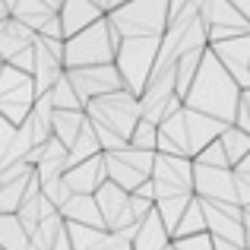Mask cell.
<instances>
[{
  "label": "cell",
  "instance_id": "484cf974",
  "mask_svg": "<svg viewBox=\"0 0 250 250\" xmlns=\"http://www.w3.org/2000/svg\"><path fill=\"white\" fill-rule=\"evenodd\" d=\"M51 13H54V10H48L42 0H13V3H10V16L22 19V22L32 25L35 32H38V25H42Z\"/></svg>",
  "mask_w": 250,
  "mask_h": 250
},
{
  "label": "cell",
  "instance_id": "60d3db41",
  "mask_svg": "<svg viewBox=\"0 0 250 250\" xmlns=\"http://www.w3.org/2000/svg\"><path fill=\"white\" fill-rule=\"evenodd\" d=\"M51 250H73V247H70V238H67V231H61V234H57V241L51 244Z\"/></svg>",
  "mask_w": 250,
  "mask_h": 250
},
{
  "label": "cell",
  "instance_id": "5bb4252c",
  "mask_svg": "<svg viewBox=\"0 0 250 250\" xmlns=\"http://www.w3.org/2000/svg\"><path fill=\"white\" fill-rule=\"evenodd\" d=\"M181 117H184V136H187L190 159H193L206 143H212L215 136L222 133V127H225V121H219V117H212V114H203V111H196V108H187V104H181Z\"/></svg>",
  "mask_w": 250,
  "mask_h": 250
},
{
  "label": "cell",
  "instance_id": "30bf717a",
  "mask_svg": "<svg viewBox=\"0 0 250 250\" xmlns=\"http://www.w3.org/2000/svg\"><path fill=\"white\" fill-rule=\"evenodd\" d=\"M206 48L219 57V63L231 73V80L238 83L241 89H250V32L209 42Z\"/></svg>",
  "mask_w": 250,
  "mask_h": 250
},
{
  "label": "cell",
  "instance_id": "4fadbf2b",
  "mask_svg": "<svg viewBox=\"0 0 250 250\" xmlns=\"http://www.w3.org/2000/svg\"><path fill=\"white\" fill-rule=\"evenodd\" d=\"M193 196H200V200H234V171L193 162Z\"/></svg>",
  "mask_w": 250,
  "mask_h": 250
},
{
  "label": "cell",
  "instance_id": "7a4b0ae2",
  "mask_svg": "<svg viewBox=\"0 0 250 250\" xmlns=\"http://www.w3.org/2000/svg\"><path fill=\"white\" fill-rule=\"evenodd\" d=\"M117 29L108 22V16H98L95 22L83 25L80 32L63 38V70L67 67H85V63H108L117 51Z\"/></svg>",
  "mask_w": 250,
  "mask_h": 250
},
{
  "label": "cell",
  "instance_id": "8d00e7d4",
  "mask_svg": "<svg viewBox=\"0 0 250 250\" xmlns=\"http://www.w3.org/2000/svg\"><path fill=\"white\" fill-rule=\"evenodd\" d=\"M32 61H35V54H32V44H25V48H19L16 54H10L3 63H10V67L16 70H25V73H32Z\"/></svg>",
  "mask_w": 250,
  "mask_h": 250
},
{
  "label": "cell",
  "instance_id": "b9f144b4",
  "mask_svg": "<svg viewBox=\"0 0 250 250\" xmlns=\"http://www.w3.org/2000/svg\"><path fill=\"white\" fill-rule=\"evenodd\" d=\"M234 171H244V174H250V149H247V155H244V159H241L238 165H234Z\"/></svg>",
  "mask_w": 250,
  "mask_h": 250
},
{
  "label": "cell",
  "instance_id": "6da1fadb",
  "mask_svg": "<svg viewBox=\"0 0 250 250\" xmlns=\"http://www.w3.org/2000/svg\"><path fill=\"white\" fill-rule=\"evenodd\" d=\"M238 95H241V85L231 80L225 67L219 63V57L212 51H203L200 57V67H196L193 80H190L187 92L181 95V102L187 108H196L203 114H212L219 121L231 124L234 108H238Z\"/></svg>",
  "mask_w": 250,
  "mask_h": 250
},
{
  "label": "cell",
  "instance_id": "d4e9b609",
  "mask_svg": "<svg viewBox=\"0 0 250 250\" xmlns=\"http://www.w3.org/2000/svg\"><path fill=\"white\" fill-rule=\"evenodd\" d=\"M190 196L193 193H174V196H159V200L152 203L155 215H159L162 225L168 228V234L174 231V225H177V219H181V212H184V206H187Z\"/></svg>",
  "mask_w": 250,
  "mask_h": 250
},
{
  "label": "cell",
  "instance_id": "f35d334b",
  "mask_svg": "<svg viewBox=\"0 0 250 250\" xmlns=\"http://www.w3.org/2000/svg\"><path fill=\"white\" fill-rule=\"evenodd\" d=\"M212 238V234H209ZM212 250H247L244 244H238V241H225V238H212Z\"/></svg>",
  "mask_w": 250,
  "mask_h": 250
},
{
  "label": "cell",
  "instance_id": "816d5d0a",
  "mask_svg": "<svg viewBox=\"0 0 250 250\" xmlns=\"http://www.w3.org/2000/svg\"><path fill=\"white\" fill-rule=\"evenodd\" d=\"M0 250H3V247H0Z\"/></svg>",
  "mask_w": 250,
  "mask_h": 250
},
{
  "label": "cell",
  "instance_id": "f1b7e54d",
  "mask_svg": "<svg viewBox=\"0 0 250 250\" xmlns=\"http://www.w3.org/2000/svg\"><path fill=\"white\" fill-rule=\"evenodd\" d=\"M155 136H159V124L146 121V117H136L127 143L130 146H140V149H155Z\"/></svg>",
  "mask_w": 250,
  "mask_h": 250
},
{
  "label": "cell",
  "instance_id": "f907efd6",
  "mask_svg": "<svg viewBox=\"0 0 250 250\" xmlns=\"http://www.w3.org/2000/svg\"><path fill=\"white\" fill-rule=\"evenodd\" d=\"M6 3H13V0H6Z\"/></svg>",
  "mask_w": 250,
  "mask_h": 250
},
{
  "label": "cell",
  "instance_id": "836d02e7",
  "mask_svg": "<svg viewBox=\"0 0 250 250\" xmlns=\"http://www.w3.org/2000/svg\"><path fill=\"white\" fill-rule=\"evenodd\" d=\"M13 133H16V124H10L0 114V168L10 162V146H13Z\"/></svg>",
  "mask_w": 250,
  "mask_h": 250
},
{
  "label": "cell",
  "instance_id": "d590c367",
  "mask_svg": "<svg viewBox=\"0 0 250 250\" xmlns=\"http://www.w3.org/2000/svg\"><path fill=\"white\" fill-rule=\"evenodd\" d=\"M152 203H155V200H149V196H140V193H130V196H127L130 215H133L136 222H140V219H146V212H152Z\"/></svg>",
  "mask_w": 250,
  "mask_h": 250
},
{
  "label": "cell",
  "instance_id": "1f68e13d",
  "mask_svg": "<svg viewBox=\"0 0 250 250\" xmlns=\"http://www.w3.org/2000/svg\"><path fill=\"white\" fill-rule=\"evenodd\" d=\"M171 244L177 250H212V238H209V231H196L184 234V238H171Z\"/></svg>",
  "mask_w": 250,
  "mask_h": 250
},
{
  "label": "cell",
  "instance_id": "e575fe53",
  "mask_svg": "<svg viewBox=\"0 0 250 250\" xmlns=\"http://www.w3.org/2000/svg\"><path fill=\"white\" fill-rule=\"evenodd\" d=\"M95 250H133V247H130V238H124L121 231H108L104 228V234H102Z\"/></svg>",
  "mask_w": 250,
  "mask_h": 250
},
{
  "label": "cell",
  "instance_id": "7bdbcfd3",
  "mask_svg": "<svg viewBox=\"0 0 250 250\" xmlns=\"http://www.w3.org/2000/svg\"><path fill=\"white\" fill-rule=\"evenodd\" d=\"M231 3H234V6H238V10L250 19V0H231Z\"/></svg>",
  "mask_w": 250,
  "mask_h": 250
},
{
  "label": "cell",
  "instance_id": "e0dca14e",
  "mask_svg": "<svg viewBox=\"0 0 250 250\" xmlns=\"http://www.w3.org/2000/svg\"><path fill=\"white\" fill-rule=\"evenodd\" d=\"M57 212L63 215V222H80V225H95V228H104V219L95 206V196L92 193H70L67 203H63Z\"/></svg>",
  "mask_w": 250,
  "mask_h": 250
},
{
  "label": "cell",
  "instance_id": "44dd1931",
  "mask_svg": "<svg viewBox=\"0 0 250 250\" xmlns=\"http://www.w3.org/2000/svg\"><path fill=\"white\" fill-rule=\"evenodd\" d=\"M219 143H222V149H225V155H228V165L234 168L250 149V133L241 130V127H234V124H225L222 133H219Z\"/></svg>",
  "mask_w": 250,
  "mask_h": 250
},
{
  "label": "cell",
  "instance_id": "9a60e30c",
  "mask_svg": "<svg viewBox=\"0 0 250 250\" xmlns=\"http://www.w3.org/2000/svg\"><path fill=\"white\" fill-rule=\"evenodd\" d=\"M61 177L70 187V193H92V190L104 181V159H102V152L89 155V159L76 162V165H70Z\"/></svg>",
  "mask_w": 250,
  "mask_h": 250
},
{
  "label": "cell",
  "instance_id": "c3c4849f",
  "mask_svg": "<svg viewBox=\"0 0 250 250\" xmlns=\"http://www.w3.org/2000/svg\"><path fill=\"white\" fill-rule=\"evenodd\" d=\"M117 3H124V0H108V10H111V6H117Z\"/></svg>",
  "mask_w": 250,
  "mask_h": 250
},
{
  "label": "cell",
  "instance_id": "9c48e42d",
  "mask_svg": "<svg viewBox=\"0 0 250 250\" xmlns=\"http://www.w3.org/2000/svg\"><path fill=\"white\" fill-rule=\"evenodd\" d=\"M63 73H67V80H70L76 98H80L83 104L89 102V98L104 95V92H114V89L124 85L114 61H108V63H85V67H67Z\"/></svg>",
  "mask_w": 250,
  "mask_h": 250
},
{
  "label": "cell",
  "instance_id": "74e56055",
  "mask_svg": "<svg viewBox=\"0 0 250 250\" xmlns=\"http://www.w3.org/2000/svg\"><path fill=\"white\" fill-rule=\"evenodd\" d=\"M38 35H48V38H63V29H61V19L57 13H51L42 25H38Z\"/></svg>",
  "mask_w": 250,
  "mask_h": 250
},
{
  "label": "cell",
  "instance_id": "bcb514c9",
  "mask_svg": "<svg viewBox=\"0 0 250 250\" xmlns=\"http://www.w3.org/2000/svg\"><path fill=\"white\" fill-rule=\"evenodd\" d=\"M238 174H241V181H244L247 187H250V174H244V171H238Z\"/></svg>",
  "mask_w": 250,
  "mask_h": 250
},
{
  "label": "cell",
  "instance_id": "3957f363",
  "mask_svg": "<svg viewBox=\"0 0 250 250\" xmlns=\"http://www.w3.org/2000/svg\"><path fill=\"white\" fill-rule=\"evenodd\" d=\"M83 114H85L89 124L108 127L111 133L127 140L133 124H136V117H140V98H136V92H130L127 85H121V89H114V92L89 98V102L83 104Z\"/></svg>",
  "mask_w": 250,
  "mask_h": 250
},
{
  "label": "cell",
  "instance_id": "4316f807",
  "mask_svg": "<svg viewBox=\"0 0 250 250\" xmlns=\"http://www.w3.org/2000/svg\"><path fill=\"white\" fill-rule=\"evenodd\" d=\"M48 98H51V104H54V108H83V102L76 98L73 85H70V80H67V73H61L54 83H51Z\"/></svg>",
  "mask_w": 250,
  "mask_h": 250
},
{
  "label": "cell",
  "instance_id": "cb8c5ba5",
  "mask_svg": "<svg viewBox=\"0 0 250 250\" xmlns=\"http://www.w3.org/2000/svg\"><path fill=\"white\" fill-rule=\"evenodd\" d=\"M196 231H206V215H203L200 196H190L177 225H174V231H171V238H184V234H196Z\"/></svg>",
  "mask_w": 250,
  "mask_h": 250
},
{
  "label": "cell",
  "instance_id": "5b68a950",
  "mask_svg": "<svg viewBox=\"0 0 250 250\" xmlns=\"http://www.w3.org/2000/svg\"><path fill=\"white\" fill-rule=\"evenodd\" d=\"M117 35H162L168 25V0H124L104 10Z\"/></svg>",
  "mask_w": 250,
  "mask_h": 250
},
{
  "label": "cell",
  "instance_id": "8fae6325",
  "mask_svg": "<svg viewBox=\"0 0 250 250\" xmlns=\"http://www.w3.org/2000/svg\"><path fill=\"white\" fill-rule=\"evenodd\" d=\"M92 196H95V206H98V212H102L104 228H108V231H121V228L136 225V219L130 215V206H127L130 190L117 187L114 181H108V177H104V181L92 190Z\"/></svg>",
  "mask_w": 250,
  "mask_h": 250
},
{
  "label": "cell",
  "instance_id": "7c38bea8",
  "mask_svg": "<svg viewBox=\"0 0 250 250\" xmlns=\"http://www.w3.org/2000/svg\"><path fill=\"white\" fill-rule=\"evenodd\" d=\"M203 203V215H206V231L212 238H225V241H238L244 238L241 228V206L234 200H200Z\"/></svg>",
  "mask_w": 250,
  "mask_h": 250
},
{
  "label": "cell",
  "instance_id": "f6af8a7d",
  "mask_svg": "<svg viewBox=\"0 0 250 250\" xmlns=\"http://www.w3.org/2000/svg\"><path fill=\"white\" fill-rule=\"evenodd\" d=\"M0 16H10V3L6 0H0Z\"/></svg>",
  "mask_w": 250,
  "mask_h": 250
},
{
  "label": "cell",
  "instance_id": "83f0119b",
  "mask_svg": "<svg viewBox=\"0 0 250 250\" xmlns=\"http://www.w3.org/2000/svg\"><path fill=\"white\" fill-rule=\"evenodd\" d=\"M114 155H121L124 162H130L136 171H143V174H149L152 171V159H155V149H140V146H130V143H124L121 149H114Z\"/></svg>",
  "mask_w": 250,
  "mask_h": 250
},
{
  "label": "cell",
  "instance_id": "52a82bcc",
  "mask_svg": "<svg viewBox=\"0 0 250 250\" xmlns=\"http://www.w3.org/2000/svg\"><path fill=\"white\" fill-rule=\"evenodd\" d=\"M149 177H152L155 200L159 196H174V193H193V159L155 152Z\"/></svg>",
  "mask_w": 250,
  "mask_h": 250
},
{
  "label": "cell",
  "instance_id": "4dcf8cb0",
  "mask_svg": "<svg viewBox=\"0 0 250 250\" xmlns=\"http://www.w3.org/2000/svg\"><path fill=\"white\" fill-rule=\"evenodd\" d=\"M193 162H203V165H215V168H231V165H228L225 149H222V143H219V136H215L212 143H206V146H203L200 152L193 155Z\"/></svg>",
  "mask_w": 250,
  "mask_h": 250
},
{
  "label": "cell",
  "instance_id": "ac0fdd59",
  "mask_svg": "<svg viewBox=\"0 0 250 250\" xmlns=\"http://www.w3.org/2000/svg\"><path fill=\"white\" fill-rule=\"evenodd\" d=\"M168 241H171L168 228L162 225V219L155 215V209H152V212H146V219H140L130 247H133V250H162Z\"/></svg>",
  "mask_w": 250,
  "mask_h": 250
},
{
  "label": "cell",
  "instance_id": "603a6c76",
  "mask_svg": "<svg viewBox=\"0 0 250 250\" xmlns=\"http://www.w3.org/2000/svg\"><path fill=\"white\" fill-rule=\"evenodd\" d=\"M0 247L3 250H29V231L19 225L16 212H0Z\"/></svg>",
  "mask_w": 250,
  "mask_h": 250
},
{
  "label": "cell",
  "instance_id": "8992f818",
  "mask_svg": "<svg viewBox=\"0 0 250 250\" xmlns=\"http://www.w3.org/2000/svg\"><path fill=\"white\" fill-rule=\"evenodd\" d=\"M35 102V83L32 73L0 63V114L10 124H22Z\"/></svg>",
  "mask_w": 250,
  "mask_h": 250
},
{
  "label": "cell",
  "instance_id": "d6986e66",
  "mask_svg": "<svg viewBox=\"0 0 250 250\" xmlns=\"http://www.w3.org/2000/svg\"><path fill=\"white\" fill-rule=\"evenodd\" d=\"M83 124H85L83 108H54L51 111V136H57L63 146L73 143V136L80 133Z\"/></svg>",
  "mask_w": 250,
  "mask_h": 250
},
{
  "label": "cell",
  "instance_id": "d6a6232c",
  "mask_svg": "<svg viewBox=\"0 0 250 250\" xmlns=\"http://www.w3.org/2000/svg\"><path fill=\"white\" fill-rule=\"evenodd\" d=\"M231 124L250 133V89H241V95H238V108H234Z\"/></svg>",
  "mask_w": 250,
  "mask_h": 250
},
{
  "label": "cell",
  "instance_id": "277c9868",
  "mask_svg": "<svg viewBox=\"0 0 250 250\" xmlns=\"http://www.w3.org/2000/svg\"><path fill=\"white\" fill-rule=\"evenodd\" d=\"M155 54H159V35H124L117 42L114 67L130 92H136V95L143 92L155 67Z\"/></svg>",
  "mask_w": 250,
  "mask_h": 250
},
{
  "label": "cell",
  "instance_id": "7402d4cb",
  "mask_svg": "<svg viewBox=\"0 0 250 250\" xmlns=\"http://www.w3.org/2000/svg\"><path fill=\"white\" fill-rule=\"evenodd\" d=\"M98 152H102L98 136H95V130H92V124L85 121L80 127V133L73 136V143L67 146V168L76 165V162H83V159H89V155H98Z\"/></svg>",
  "mask_w": 250,
  "mask_h": 250
},
{
  "label": "cell",
  "instance_id": "7dc6e473",
  "mask_svg": "<svg viewBox=\"0 0 250 250\" xmlns=\"http://www.w3.org/2000/svg\"><path fill=\"white\" fill-rule=\"evenodd\" d=\"M95 3H98V6H102V10H108V0H95Z\"/></svg>",
  "mask_w": 250,
  "mask_h": 250
},
{
  "label": "cell",
  "instance_id": "f546056e",
  "mask_svg": "<svg viewBox=\"0 0 250 250\" xmlns=\"http://www.w3.org/2000/svg\"><path fill=\"white\" fill-rule=\"evenodd\" d=\"M38 193L48 203H54V209H61L70 196V187L63 184V177H48V181H38Z\"/></svg>",
  "mask_w": 250,
  "mask_h": 250
},
{
  "label": "cell",
  "instance_id": "2e32d148",
  "mask_svg": "<svg viewBox=\"0 0 250 250\" xmlns=\"http://www.w3.org/2000/svg\"><path fill=\"white\" fill-rule=\"evenodd\" d=\"M102 13L104 10L95 3V0H61V6H57V19H61L63 38L73 35V32H80L83 25L95 22Z\"/></svg>",
  "mask_w": 250,
  "mask_h": 250
},
{
  "label": "cell",
  "instance_id": "ffe728a7",
  "mask_svg": "<svg viewBox=\"0 0 250 250\" xmlns=\"http://www.w3.org/2000/svg\"><path fill=\"white\" fill-rule=\"evenodd\" d=\"M102 159H104V177L114 181L117 187H124V190H133L136 184H143L149 177V174L136 171L130 162H124L121 155H114V152H102Z\"/></svg>",
  "mask_w": 250,
  "mask_h": 250
},
{
  "label": "cell",
  "instance_id": "ab89813d",
  "mask_svg": "<svg viewBox=\"0 0 250 250\" xmlns=\"http://www.w3.org/2000/svg\"><path fill=\"white\" fill-rule=\"evenodd\" d=\"M241 228H244V238H241V244L250 250V215L244 212V209H241Z\"/></svg>",
  "mask_w": 250,
  "mask_h": 250
},
{
  "label": "cell",
  "instance_id": "ba28073f",
  "mask_svg": "<svg viewBox=\"0 0 250 250\" xmlns=\"http://www.w3.org/2000/svg\"><path fill=\"white\" fill-rule=\"evenodd\" d=\"M196 16L206 25V38L209 42H219V38H231V35H244L250 32V19L231 0H200V10Z\"/></svg>",
  "mask_w": 250,
  "mask_h": 250
},
{
  "label": "cell",
  "instance_id": "ee69618b",
  "mask_svg": "<svg viewBox=\"0 0 250 250\" xmlns=\"http://www.w3.org/2000/svg\"><path fill=\"white\" fill-rule=\"evenodd\" d=\"M42 3L48 6V10H54V13H57V6H61V0H42Z\"/></svg>",
  "mask_w": 250,
  "mask_h": 250
},
{
  "label": "cell",
  "instance_id": "681fc988",
  "mask_svg": "<svg viewBox=\"0 0 250 250\" xmlns=\"http://www.w3.org/2000/svg\"><path fill=\"white\" fill-rule=\"evenodd\" d=\"M162 250H177V247H174V244H171V241H168V244H165V247H162Z\"/></svg>",
  "mask_w": 250,
  "mask_h": 250
}]
</instances>
